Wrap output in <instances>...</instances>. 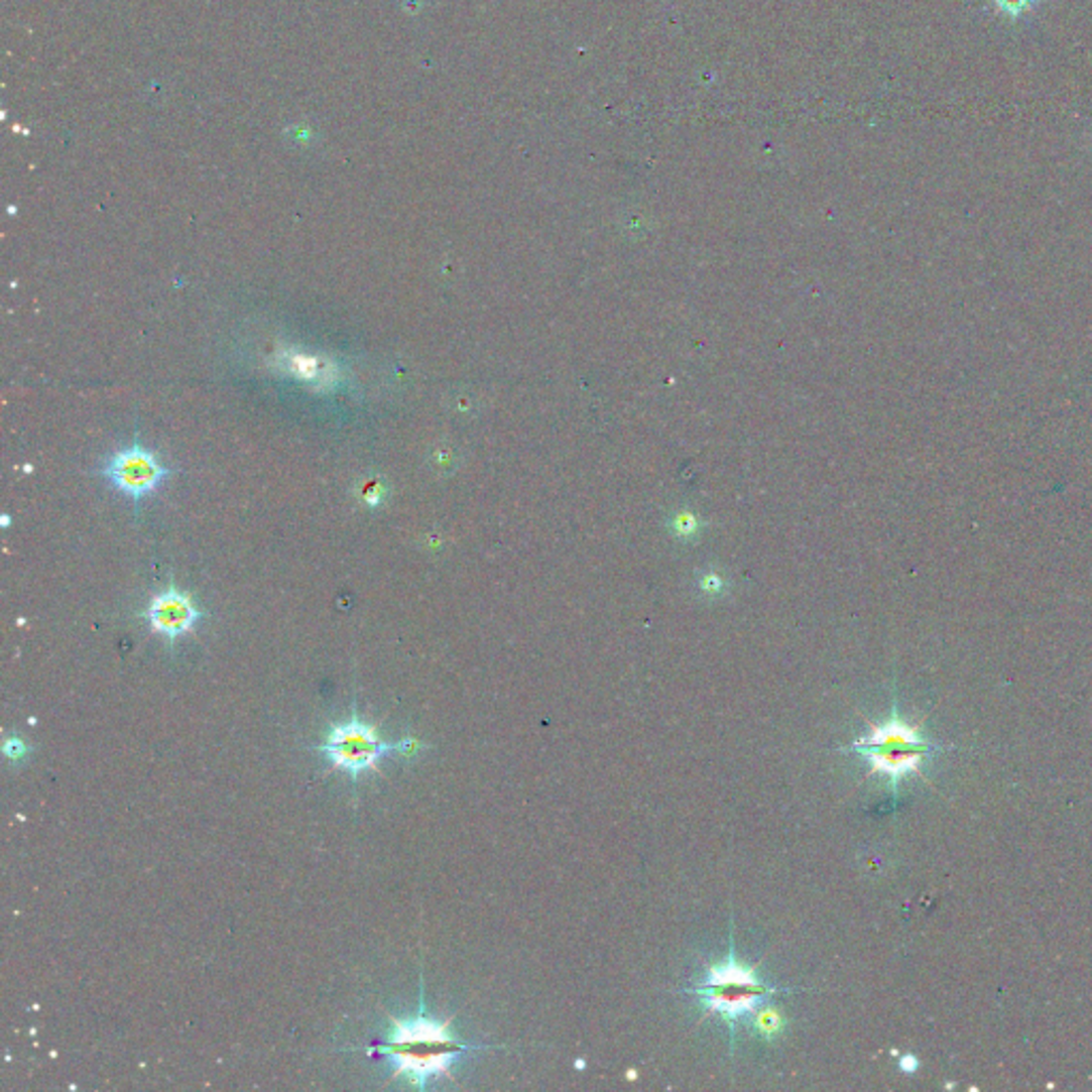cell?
Listing matches in <instances>:
<instances>
[{"label": "cell", "mask_w": 1092, "mask_h": 1092, "mask_svg": "<svg viewBox=\"0 0 1092 1092\" xmlns=\"http://www.w3.org/2000/svg\"><path fill=\"white\" fill-rule=\"evenodd\" d=\"M386 1017L391 1030H388L384 1044L369 1046L365 1052L372 1054V1057H384L393 1065L388 1084L405 1078L418 1090H424L432 1078L455 1080L453 1065L461 1057L478 1050H491V1046L461 1042L453 1033L455 1015L447 1017V1020H438V1017L424 1013L422 977L418 1013L410 1020H399L393 1013H386Z\"/></svg>", "instance_id": "6da1fadb"}, {"label": "cell", "mask_w": 1092, "mask_h": 1092, "mask_svg": "<svg viewBox=\"0 0 1092 1092\" xmlns=\"http://www.w3.org/2000/svg\"><path fill=\"white\" fill-rule=\"evenodd\" d=\"M755 967L740 965L736 958L734 948V927H730V954L726 960L715 962V965H707L705 977L692 986V992L700 998L702 1007H705V1015L700 1022H705L709 1015H721L730 1028V1052H734V1040H736V1024L738 1020H745L749 1013H753L757 1007L772 1001L776 994L792 992L790 988H779L764 982L762 977H757Z\"/></svg>", "instance_id": "7a4b0ae2"}, {"label": "cell", "mask_w": 1092, "mask_h": 1092, "mask_svg": "<svg viewBox=\"0 0 1092 1092\" xmlns=\"http://www.w3.org/2000/svg\"><path fill=\"white\" fill-rule=\"evenodd\" d=\"M864 721L868 734L854 740L849 745V751L866 757L868 764H871L868 774H885L894 792L898 790L902 776L922 774V764L939 751L935 743L920 734V726L904 724L898 717L896 705L883 726H877L868 719Z\"/></svg>", "instance_id": "3957f363"}, {"label": "cell", "mask_w": 1092, "mask_h": 1092, "mask_svg": "<svg viewBox=\"0 0 1092 1092\" xmlns=\"http://www.w3.org/2000/svg\"><path fill=\"white\" fill-rule=\"evenodd\" d=\"M378 724H365V721L357 713V705L353 702L350 709V719L346 724H333L327 740L317 747L323 751L329 760V770H344L350 774V779L359 781V774L365 770H378V762L384 755L399 753L403 757H414L420 749H424V743L414 736H405L397 743H384L378 736Z\"/></svg>", "instance_id": "277c9868"}, {"label": "cell", "mask_w": 1092, "mask_h": 1092, "mask_svg": "<svg viewBox=\"0 0 1092 1092\" xmlns=\"http://www.w3.org/2000/svg\"><path fill=\"white\" fill-rule=\"evenodd\" d=\"M105 478L116 489L133 499L150 495L160 487L162 480L171 474V470L160 464V459L143 449L141 444H133L131 449H124L111 455L103 468Z\"/></svg>", "instance_id": "5b68a950"}, {"label": "cell", "mask_w": 1092, "mask_h": 1092, "mask_svg": "<svg viewBox=\"0 0 1092 1092\" xmlns=\"http://www.w3.org/2000/svg\"><path fill=\"white\" fill-rule=\"evenodd\" d=\"M143 617L150 623L154 634L169 642H175L179 636L193 632L195 625L206 617V613L197 608L195 600L189 594L171 587L150 600V604L143 610Z\"/></svg>", "instance_id": "8992f818"}, {"label": "cell", "mask_w": 1092, "mask_h": 1092, "mask_svg": "<svg viewBox=\"0 0 1092 1092\" xmlns=\"http://www.w3.org/2000/svg\"><path fill=\"white\" fill-rule=\"evenodd\" d=\"M785 1015L781 1009H776L770 1001L757 1007L753 1013H749V1028L766 1042H774L781 1038L785 1030Z\"/></svg>", "instance_id": "52a82bcc"}, {"label": "cell", "mask_w": 1092, "mask_h": 1092, "mask_svg": "<svg viewBox=\"0 0 1092 1092\" xmlns=\"http://www.w3.org/2000/svg\"><path fill=\"white\" fill-rule=\"evenodd\" d=\"M990 3L1001 15L1017 20V17L1026 15L1033 7H1038L1040 0H990Z\"/></svg>", "instance_id": "ba28073f"}, {"label": "cell", "mask_w": 1092, "mask_h": 1092, "mask_svg": "<svg viewBox=\"0 0 1092 1092\" xmlns=\"http://www.w3.org/2000/svg\"><path fill=\"white\" fill-rule=\"evenodd\" d=\"M28 753V745L24 743L22 738L17 736H9L5 740V755L7 757H13V760H20V757H24Z\"/></svg>", "instance_id": "9c48e42d"}, {"label": "cell", "mask_w": 1092, "mask_h": 1092, "mask_svg": "<svg viewBox=\"0 0 1092 1092\" xmlns=\"http://www.w3.org/2000/svg\"><path fill=\"white\" fill-rule=\"evenodd\" d=\"M898 1069L906 1073V1076H914V1073L920 1069V1061L914 1057V1054H902V1057L898 1059Z\"/></svg>", "instance_id": "30bf717a"}, {"label": "cell", "mask_w": 1092, "mask_h": 1092, "mask_svg": "<svg viewBox=\"0 0 1092 1092\" xmlns=\"http://www.w3.org/2000/svg\"><path fill=\"white\" fill-rule=\"evenodd\" d=\"M627 1080H636V1071L634 1069L627 1071Z\"/></svg>", "instance_id": "8fae6325"}, {"label": "cell", "mask_w": 1092, "mask_h": 1092, "mask_svg": "<svg viewBox=\"0 0 1092 1092\" xmlns=\"http://www.w3.org/2000/svg\"><path fill=\"white\" fill-rule=\"evenodd\" d=\"M585 1067H587L585 1061H577V1069H585Z\"/></svg>", "instance_id": "7c38bea8"}]
</instances>
